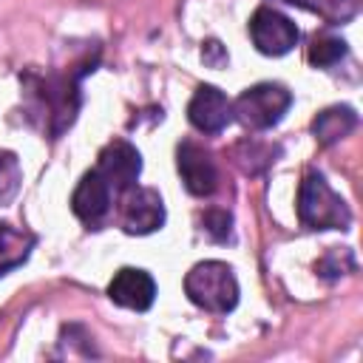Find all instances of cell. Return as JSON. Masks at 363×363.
<instances>
[{
	"label": "cell",
	"mask_w": 363,
	"mask_h": 363,
	"mask_svg": "<svg viewBox=\"0 0 363 363\" xmlns=\"http://www.w3.org/2000/svg\"><path fill=\"white\" fill-rule=\"evenodd\" d=\"M292 105V94L275 82H258L233 102V116L250 130H267L284 119Z\"/></svg>",
	"instance_id": "3"
},
{
	"label": "cell",
	"mask_w": 363,
	"mask_h": 363,
	"mask_svg": "<svg viewBox=\"0 0 363 363\" xmlns=\"http://www.w3.org/2000/svg\"><path fill=\"white\" fill-rule=\"evenodd\" d=\"M201 60H204L210 68H221V65H227V51H224V45H221L218 40H207V43L201 45Z\"/></svg>",
	"instance_id": "18"
},
{
	"label": "cell",
	"mask_w": 363,
	"mask_h": 363,
	"mask_svg": "<svg viewBox=\"0 0 363 363\" xmlns=\"http://www.w3.org/2000/svg\"><path fill=\"white\" fill-rule=\"evenodd\" d=\"M187 119L201 133H218L233 119V102L216 85H199L187 105Z\"/></svg>",
	"instance_id": "8"
},
{
	"label": "cell",
	"mask_w": 363,
	"mask_h": 363,
	"mask_svg": "<svg viewBox=\"0 0 363 363\" xmlns=\"http://www.w3.org/2000/svg\"><path fill=\"white\" fill-rule=\"evenodd\" d=\"M111 187L108 182L91 170L82 176V182L77 184L74 196H71V210L77 213V218H82L88 227H99L105 221V216L111 213Z\"/></svg>",
	"instance_id": "9"
},
{
	"label": "cell",
	"mask_w": 363,
	"mask_h": 363,
	"mask_svg": "<svg viewBox=\"0 0 363 363\" xmlns=\"http://www.w3.org/2000/svg\"><path fill=\"white\" fill-rule=\"evenodd\" d=\"M108 295L113 303L125 306V309H136V312H145L150 309L153 298H156V284L153 278L145 272V269H133V267H125L113 275V281L108 284Z\"/></svg>",
	"instance_id": "10"
},
{
	"label": "cell",
	"mask_w": 363,
	"mask_h": 363,
	"mask_svg": "<svg viewBox=\"0 0 363 363\" xmlns=\"http://www.w3.org/2000/svg\"><path fill=\"white\" fill-rule=\"evenodd\" d=\"M96 173L108 182L113 193H128L136 187V179L142 173V156L128 139H111L96 159Z\"/></svg>",
	"instance_id": "5"
},
{
	"label": "cell",
	"mask_w": 363,
	"mask_h": 363,
	"mask_svg": "<svg viewBox=\"0 0 363 363\" xmlns=\"http://www.w3.org/2000/svg\"><path fill=\"white\" fill-rule=\"evenodd\" d=\"M122 196V227L128 233L147 235L164 224V201L153 187H130Z\"/></svg>",
	"instance_id": "6"
},
{
	"label": "cell",
	"mask_w": 363,
	"mask_h": 363,
	"mask_svg": "<svg viewBox=\"0 0 363 363\" xmlns=\"http://www.w3.org/2000/svg\"><path fill=\"white\" fill-rule=\"evenodd\" d=\"M31 247H34L31 233H26L20 227H11V224H0V275L20 267L28 258Z\"/></svg>",
	"instance_id": "12"
},
{
	"label": "cell",
	"mask_w": 363,
	"mask_h": 363,
	"mask_svg": "<svg viewBox=\"0 0 363 363\" xmlns=\"http://www.w3.org/2000/svg\"><path fill=\"white\" fill-rule=\"evenodd\" d=\"M201 221H204V230H207L216 241H227V238H230V224H233V218H230L227 210H207Z\"/></svg>",
	"instance_id": "17"
},
{
	"label": "cell",
	"mask_w": 363,
	"mask_h": 363,
	"mask_svg": "<svg viewBox=\"0 0 363 363\" xmlns=\"http://www.w3.org/2000/svg\"><path fill=\"white\" fill-rule=\"evenodd\" d=\"M250 37H252V43H255V48L261 54H267V57H284V54H289L298 45L301 31L281 11H275L269 6H261L252 14V20H250Z\"/></svg>",
	"instance_id": "4"
},
{
	"label": "cell",
	"mask_w": 363,
	"mask_h": 363,
	"mask_svg": "<svg viewBox=\"0 0 363 363\" xmlns=\"http://www.w3.org/2000/svg\"><path fill=\"white\" fill-rule=\"evenodd\" d=\"M298 216L301 224L309 230H349L352 224V213L346 201L329 187V182L318 170H309L301 182Z\"/></svg>",
	"instance_id": "1"
},
{
	"label": "cell",
	"mask_w": 363,
	"mask_h": 363,
	"mask_svg": "<svg viewBox=\"0 0 363 363\" xmlns=\"http://www.w3.org/2000/svg\"><path fill=\"white\" fill-rule=\"evenodd\" d=\"M354 125H357L354 108H349V105H332V108H326V111H320V113L315 116L312 133H315V139H318L320 145H335V142H340Z\"/></svg>",
	"instance_id": "11"
},
{
	"label": "cell",
	"mask_w": 363,
	"mask_h": 363,
	"mask_svg": "<svg viewBox=\"0 0 363 363\" xmlns=\"http://www.w3.org/2000/svg\"><path fill=\"white\" fill-rule=\"evenodd\" d=\"M20 182H23V170L17 156L11 150H0V207L17 196Z\"/></svg>",
	"instance_id": "14"
},
{
	"label": "cell",
	"mask_w": 363,
	"mask_h": 363,
	"mask_svg": "<svg viewBox=\"0 0 363 363\" xmlns=\"http://www.w3.org/2000/svg\"><path fill=\"white\" fill-rule=\"evenodd\" d=\"M292 6H301L306 11L320 14L326 23H346L357 11V0H284Z\"/></svg>",
	"instance_id": "13"
},
{
	"label": "cell",
	"mask_w": 363,
	"mask_h": 363,
	"mask_svg": "<svg viewBox=\"0 0 363 363\" xmlns=\"http://www.w3.org/2000/svg\"><path fill=\"white\" fill-rule=\"evenodd\" d=\"M318 275L320 278H340V275H346L349 269H354V258H352V252L349 250H340V247H332L320 261H318Z\"/></svg>",
	"instance_id": "16"
},
{
	"label": "cell",
	"mask_w": 363,
	"mask_h": 363,
	"mask_svg": "<svg viewBox=\"0 0 363 363\" xmlns=\"http://www.w3.org/2000/svg\"><path fill=\"white\" fill-rule=\"evenodd\" d=\"M343 54H346V43L337 40V37H318V40L309 45V62H312L315 68H329V65H335Z\"/></svg>",
	"instance_id": "15"
},
{
	"label": "cell",
	"mask_w": 363,
	"mask_h": 363,
	"mask_svg": "<svg viewBox=\"0 0 363 363\" xmlns=\"http://www.w3.org/2000/svg\"><path fill=\"white\" fill-rule=\"evenodd\" d=\"M184 292L196 306L216 315H224L238 303V281L233 275V267L224 261L196 264L184 278Z\"/></svg>",
	"instance_id": "2"
},
{
	"label": "cell",
	"mask_w": 363,
	"mask_h": 363,
	"mask_svg": "<svg viewBox=\"0 0 363 363\" xmlns=\"http://www.w3.org/2000/svg\"><path fill=\"white\" fill-rule=\"evenodd\" d=\"M176 162H179V173H182V182L184 187L193 193V196H210L216 187H218V170H216V162L210 156V150H204L201 145L196 142H182L179 150H176Z\"/></svg>",
	"instance_id": "7"
}]
</instances>
